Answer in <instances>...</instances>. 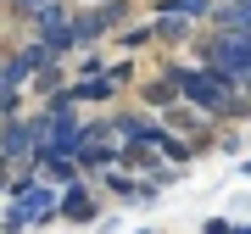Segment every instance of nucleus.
I'll use <instances>...</instances> for the list:
<instances>
[{"label": "nucleus", "instance_id": "f257e3e1", "mask_svg": "<svg viewBox=\"0 0 251 234\" xmlns=\"http://www.w3.org/2000/svg\"><path fill=\"white\" fill-rule=\"evenodd\" d=\"M168 78L184 90V100L190 106H201V112H212V117H240L251 100H246V90L229 78V72H218V67H190V62H173L168 67Z\"/></svg>", "mask_w": 251, "mask_h": 234}, {"label": "nucleus", "instance_id": "f03ea898", "mask_svg": "<svg viewBox=\"0 0 251 234\" xmlns=\"http://www.w3.org/2000/svg\"><path fill=\"white\" fill-rule=\"evenodd\" d=\"M206 67H218V72H229L234 84H246L251 78V34H212Z\"/></svg>", "mask_w": 251, "mask_h": 234}, {"label": "nucleus", "instance_id": "7ed1b4c3", "mask_svg": "<svg viewBox=\"0 0 251 234\" xmlns=\"http://www.w3.org/2000/svg\"><path fill=\"white\" fill-rule=\"evenodd\" d=\"M123 17H128V0H100L95 11H84V17L73 23V34H78V45H95V39H100V34H112Z\"/></svg>", "mask_w": 251, "mask_h": 234}, {"label": "nucleus", "instance_id": "20e7f679", "mask_svg": "<svg viewBox=\"0 0 251 234\" xmlns=\"http://www.w3.org/2000/svg\"><path fill=\"white\" fill-rule=\"evenodd\" d=\"M78 167H84L78 156H62V151H45V156H39V173H45L50 184H62V189L78 184Z\"/></svg>", "mask_w": 251, "mask_h": 234}, {"label": "nucleus", "instance_id": "39448f33", "mask_svg": "<svg viewBox=\"0 0 251 234\" xmlns=\"http://www.w3.org/2000/svg\"><path fill=\"white\" fill-rule=\"evenodd\" d=\"M23 207L34 212V223H50V217H62V195H56L50 184H34V189L23 195Z\"/></svg>", "mask_w": 251, "mask_h": 234}, {"label": "nucleus", "instance_id": "423d86ee", "mask_svg": "<svg viewBox=\"0 0 251 234\" xmlns=\"http://www.w3.org/2000/svg\"><path fill=\"white\" fill-rule=\"evenodd\" d=\"M62 217H67V223H90V217H95V195L84 184H67L62 189Z\"/></svg>", "mask_w": 251, "mask_h": 234}, {"label": "nucleus", "instance_id": "0eeeda50", "mask_svg": "<svg viewBox=\"0 0 251 234\" xmlns=\"http://www.w3.org/2000/svg\"><path fill=\"white\" fill-rule=\"evenodd\" d=\"M218 0H156V17H184V23H201L212 17Z\"/></svg>", "mask_w": 251, "mask_h": 234}, {"label": "nucleus", "instance_id": "6e6552de", "mask_svg": "<svg viewBox=\"0 0 251 234\" xmlns=\"http://www.w3.org/2000/svg\"><path fill=\"white\" fill-rule=\"evenodd\" d=\"M28 17H34L39 28H45V34H50V28H67V11H62V0H39V6L28 11Z\"/></svg>", "mask_w": 251, "mask_h": 234}, {"label": "nucleus", "instance_id": "1a4fd4ad", "mask_svg": "<svg viewBox=\"0 0 251 234\" xmlns=\"http://www.w3.org/2000/svg\"><path fill=\"white\" fill-rule=\"evenodd\" d=\"M0 229H6V234H28V229H34V212H28L23 201H6V223H0Z\"/></svg>", "mask_w": 251, "mask_h": 234}, {"label": "nucleus", "instance_id": "9d476101", "mask_svg": "<svg viewBox=\"0 0 251 234\" xmlns=\"http://www.w3.org/2000/svg\"><path fill=\"white\" fill-rule=\"evenodd\" d=\"M156 156H168V162H179V167H184V162H190V145H184V140H173L168 128H162V134H156Z\"/></svg>", "mask_w": 251, "mask_h": 234}, {"label": "nucleus", "instance_id": "9b49d317", "mask_svg": "<svg viewBox=\"0 0 251 234\" xmlns=\"http://www.w3.org/2000/svg\"><path fill=\"white\" fill-rule=\"evenodd\" d=\"M184 34H190L184 17H156V39H179V45H184Z\"/></svg>", "mask_w": 251, "mask_h": 234}, {"label": "nucleus", "instance_id": "f8f14e48", "mask_svg": "<svg viewBox=\"0 0 251 234\" xmlns=\"http://www.w3.org/2000/svg\"><path fill=\"white\" fill-rule=\"evenodd\" d=\"M151 34H156V28H128L123 45H128V50H145V39H151Z\"/></svg>", "mask_w": 251, "mask_h": 234}, {"label": "nucleus", "instance_id": "ddd939ff", "mask_svg": "<svg viewBox=\"0 0 251 234\" xmlns=\"http://www.w3.org/2000/svg\"><path fill=\"white\" fill-rule=\"evenodd\" d=\"M11 6H23V11H34V6H39V0H11Z\"/></svg>", "mask_w": 251, "mask_h": 234}, {"label": "nucleus", "instance_id": "4468645a", "mask_svg": "<svg viewBox=\"0 0 251 234\" xmlns=\"http://www.w3.org/2000/svg\"><path fill=\"white\" fill-rule=\"evenodd\" d=\"M234 234H251V223H234Z\"/></svg>", "mask_w": 251, "mask_h": 234}, {"label": "nucleus", "instance_id": "2eb2a0df", "mask_svg": "<svg viewBox=\"0 0 251 234\" xmlns=\"http://www.w3.org/2000/svg\"><path fill=\"white\" fill-rule=\"evenodd\" d=\"M246 179H251V162H246Z\"/></svg>", "mask_w": 251, "mask_h": 234}]
</instances>
